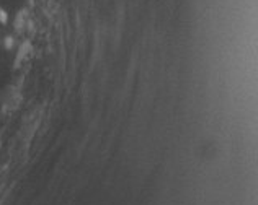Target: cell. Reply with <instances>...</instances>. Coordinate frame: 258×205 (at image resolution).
Listing matches in <instances>:
<instances>
[{
	"instance_id": "1",
	"label": "cell",
	"mask_w": 258,
	"mask_h": 205,
	"mask_svg": "<svg viewBox=\"0 0 258 205\" xmlns=\"http://www.w3.org/2000/svg\"><path fill=\"white\" fill-rule=\"evenodd\" d=\"M7 20H9V15H7V12L0 7V28L7 25Z\"/></svg>"
}]
</instances>
